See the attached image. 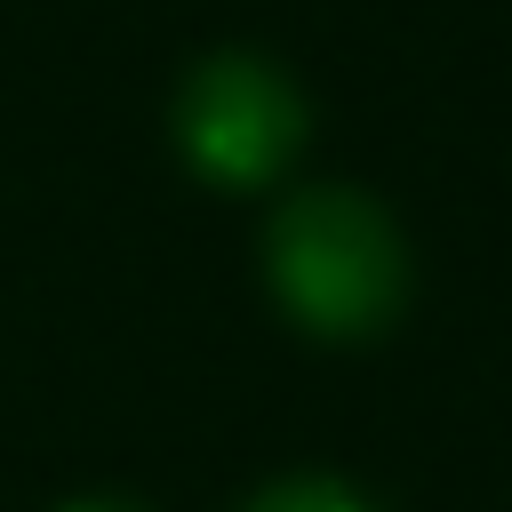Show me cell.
<instances>
[{
	"label": "cell",
	"mask_w": 512,
	"mask_h": 512,
	"mask_svg": "<svg viewBox=\"0 0 512 512\" xmlns=\"http://www.w3.org/2000/svg\"><path fill=\"white\" fill-rule=\"evenodd\" d=\"M264 280H272V304L304 336L368 344L408 304V240H400V224L368 192L312 184V192H288L272 208V224H264Z\"/></svg>",
	"instance_id": "obj_1"
},
{
	"label": "cell",
	"mask_w": 512,
	"mask_h": 512,
	"mask_svg": "<svg viewBox=\"0 0 512 512\" xmlns=\"http://www.w3.org/2000/svg\"><path fill=\"white\" fill-rule=\"evenodd\" d=\"M304 96L272 56L224 48L176 88V152L216 192H264L304 152Z\"/></svg>",
	"instance_id": "obj_2"
},
{
	"label": "cell",
	"mask_w": 512,
	"mask_h": 512,
	"mask_svg": "<svg viewBox=\"0 0 512 512\" xmlns=\"http://www.w3.org/2000/svg\"><path fill=\"white\" fill-rule=\"evenodd\" d=\"M248 512H376L352 480H328V472H296V480H272L248 496Z\"/></svg>",
	"instance_id": "obj_3"
},
{
	"label": "cell",
	"mask_w": 512,
	"mask_h": 512,
	"mask_svg": "<svg viewBox=\"0 0 512 512\" xmlns=\"http://www.w3.org/2000/svg\"><path fill=\"white\" fill-rule=\"evenodd\" d=\"M64 512H144V504H128V496H72Z\"/></svg>",
	"instance_id": "obj_4"
}]
</instances>
